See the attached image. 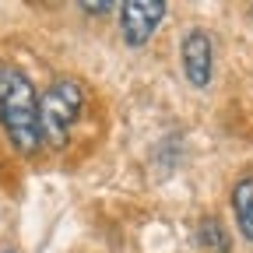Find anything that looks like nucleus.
<instances>
[{
	"label": "nucleus",
	"instance_id": "obj_1",
	"mask_svg": "<svg viewBox=\"0 0 253 253\" xmlns=\"http://www.w3.org/2000/svg\"><path fill=\"white\" fill-rule=\"evenodd\" d=\"M0 123L4 134L21 155H36L42 144L39 130V95L36 84L25 78V71L0 63Z\"/></svg>",
	"mask_w": 253,
	"mask_h": 253
},
{
	"label": "nucleus",
	"instance_id": "obj_2",
	"mask_svg": "<svg viewBox=\"0 0 253 253\" xmlns=\"http://www.w3.org/2000/svg\"><path fill=\"white\" fill-rule=\"evenodd\" d=\"M84 102H88V88L78 78H60L42 91L39 130H42V141L49 148H63L71 141V130L78 126V120L84 113Z\"/></svg>",
	"mask_w": 253,
	"mask_h": 253
},
{
	"label": "nucleus",
	"instance_id": "obj_3",
	"mask_svg": "<svg viewBox=\"0 0 253 253\" xmlns=\"http://www.w3.org/2000/svg\"><path fill=\"white\" fill-rule=\"evenodd\" d=\"M116 11H120L123 42L126 46H144L166 18V0H126V4H116Z\"/></svg>",
	"mask_w": 253,
	"mask_h": 253
},
{
	"label": "nucleus",
	"instance_id": "obj_4",
	"mask_svg": "<svg viewBox=\"0 0 253 253\" xmlns=\"http://www.w3.org/2000/svg\"><path fill=\"white\" fill-rule=\"evenodd\" d=\"M183 56V74L194 88H208L211 74H214V42H211V32L204 28H190L186 39L179 46Z\"/></svg>",
	"mask_w": 253,
	"mask_h": 253
},
{
	"label": "nucleus",
	"instance_id": "obj_5",
	"mask_svg": "<svg viewBox=\"0 0 253 253\" xmlns=\"http://www.w3.org/2000/svg\"><path fill=\"white\" fill-rule=\"evenodd\" d=\"M232 214H236L239 232L253 243V172L239 176L232 186Z\"/></svg>",
	"mask_w": 253,
	"mask_h": 253
},
{
	"label": "nucleus",
	"instance_id": "obj_6",
	"mask_svg": "<svg viewBox=\"0 0 253 253\" xmlns=\"http://www.w3.org/2000/svg\"><path fill=\"white\" fill-rule=\"evenodd\" d=\"M197 243L208 253H232V239H229L225 225L218 218H201L197 221Z\"/></svg>",
	"mask_w": 253,
	"mask_h": 253
},
{
	"label": "nucleus",
	"instance_id": "obj_7",
	"mask_svg": "<svg viewBox=\"0 0 253 253\" xmlns=\"http://www.w3.org/2000/svg\"><path fill=\"white\" fill-rule=\"evenodd\" d=\"M81 11H88V14H106V11H116V4H106V0H102V4H88V0H84Z\"/></svg>",
	"mask_w": 253,
	"mask_h": 253
},
{
	"label": "nucleus",
	"instance_id": "obj_8",
	"mask_svg": "<svg viewBox=\"0 0 253 253\" xmlns=\"http://www.w3.org/2000/svg\"><path fill=\"white\" fill-rule=\"evenodd\" d=\"M0 253H18V250H0Z\"/></svg>",
	"mask_w": 253,
	"mask_h": 253
},
{
	"label": "nucleus",
	"instance_id": "obj_9",
	"mask_svg": "<svg viewBox=\"0 0 253 253\" xmlns=\"http://www.w3.org/2000/svg\"><path fill=\"white\" fill-rule=\"evenodd\" d=\"M250 11H253V7H250Z\"/></svg>",
	"mask_w": 253,
	"mask_h": 253
}]
</instances>
